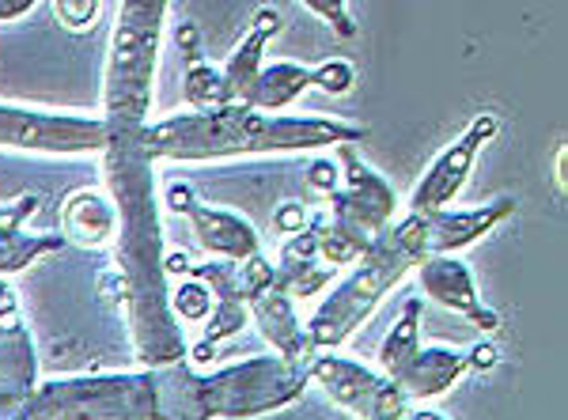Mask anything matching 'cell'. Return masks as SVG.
Returning <instances> with one entry per match:
<instances>
[{
    "instance_id": "1",
    "label": "cell",
    "mask_w": 568,
    "mask_h": 420,
    "mask_svg": "<svg viewBox=\"0 0 568 420\" xmlns=\"http://www.w3.org/2000/svg\"><path fill=\"white\" fill-rule=\"evenodd\" d=\"M106 189L118 208V288L130 318L133 352L149 368L186 360L182 322L171 310L168 250H163L160 197H155L152 160L136 148V133H110L106 141Z\"/></svg>"
},
{
    "instance_id": "2",
    "label": "cell",
    "mask_w": 568,
    "mask_h": 420,
    "mask_svg": "<svg viewBox=\"0 0 568 420\" xmlns=\"http://www.w3.org/2000/svg\"><path fill=\"white\" fill-rule=\"evenodd\" d=\"M361 141H368V125H353L323 114H265L246 103H227L216 106V111H182L136 133V148L152 163H201L262 152H315Z\"/></svg>"
},
{
    "instance_id": "3",
    "label": "cell",
    "mask_w": 568,
    "mask_h": 420,
    "mask_svg": "<svg viewBox=\"0 0 568 420\" xmlns=\"http://www.w3.org/2000/svg\"><path fill=\"white\" fill-rule=\"evenodd\" d=\"M428 254L425 246V216L406 213L398 224H387L368 250L353 262L349 273L337 280L334 288L323 296V304L315 307V315L307 318V337L311 349H342L349 337L361 330L372 318V310L383 304L390 288L402 285L409 269H417V262Z\"/></svg>"
},
{
    "instance_id": "4",
    "label": "cell",
    "mask_w": 568,
    "mask_h": 420,
    "mask_svg": "<svg viewBox=\"0 0 568 420\" xmlns=\"http://www.w3.org/2000/svg\"><path fill=\"white\" fill-rule=\"evenodd\" d=\"M171 0H122L110 31L103 106L110 133H141L152 111L160 39Z\"/></svg>"
},
{
    "instance_id": "5",
    "label": "cell",
    "mask_w": 568,
    "mask_h": 420,
    "mask_svg": "<svg viewBox=\"0 0 568 420\" xmlns=\"http://www.w3.org/2000/svg\"><path fill=\"white\" fill-rule=\"evenodd\" d=\"M23 420H160L155 371H95L45 379L27 395Z\"/></svg>"
},
{
    "instance_id": "6",
    "label": "cell",
    "mask_w": 568,
    "mask_h": 420,
    "mask_svg": "<svg viewBox=\"0 0 568 420\" xmlns=\"http://www.w3.org/2000/svg\"><path fill=\"white\" fill-rule=\"evenodd\" d=\"M307 368L284 356H251L209 376H194V406L205 420H246L288 406L307 390Z\"/></svg>"
},
{
    "instance_id": "7",
    "label": "cell",
    "mask_w": 568,
    "mask_h": 420,
    "mask_svg": "<svg viewBox=\"0 0 568 420\" xmlns=\"http://www.w3.org/2000/svg\"><path fill=\"white\" fill-rule=\"evenodd\" d=\"M307 376L326 390L334 406H342L356 420H402L409 409V398L402 395L398 382L337 349L311 356Z\"/></svg>"
},
{
    "instance_id": "8",
    "label": "cell",
    "mask_w": 568,
    "mask_h": 420,
    "mask_svg": "<svg viewBox=\"0 0 568 420\" xmlns=\"http://www.w3.org/2000/svg\"><path fill=\"white\" fill-rule=\"evenodd\" d=\"M240 277H243L251 318L258 322L265 341L273 345V352L284 356L288 363L307 368L315 349H311L304 318L296 315V299H292L288 288L281 285L277 266H273L265 254H254V258L240 262Z\"/></svg>"
},
{
    "instance_id": "9",
    "label": "cell",
    "mask_w": 568,
    "mask_h": 420,
    "mask_svg": "<svg viewBox=\"0 0 568 420\" xmlns=\"http://www.w3.org/2000/svg\"><path fill=\"white\" fill-rule=\"evenodd\" d=\"M110 141L106 122L88 114L31 111L0 103V148L23 152H103Z\"/></svg>"
},
{
    "instance_id": "10",
    "label": "cell",
    "mask_w": 568,
    "mask_h": 420,
    "mask_svg": "<svg viewBox=\"0 0 568 420\" xmlns=\"http://www.w3.org/2000/svg\"><path fill=\"white\" fill-rule=\"evenodd\" d=\"M497 133H500L497 114L470 117V125H466V130L436 155L433 167L420 175L414 197H409V213L428 216V213H439V208L452 205V201L459 197V189L466 186V178H470V171H474V163H478V155L485 152V144H489Z\"/></svg>"
},
{
    "instance_id": "11",
    "label": "cell",
    "mask_w": 568,
    "mask_h": 420,
    "mask_svg": "<svg viewBox=\"0 0 568 420\" xmlns=\"http://www.w3.org/2000/svg\"><path fill=\"white\" fill-rule=\"evenodd\" d=\"M168 205L186 216L201 250H209L213 258L246 262V258H254V254H262V235L254 232V224L246 221V216L232 213V208L205 205V201H197L194 189L182 186V182H175V186L168 189Z\"/></svg>"
},
{
    "instance_id": "12",
    "label": "cell",
    "mask_w": 568,
    "mask_h": 420,
    "mask_svg": "<svg viewBox=\"0 0 568 420\" xmlns=\"http://www.w3.org/2000/svg\"><path fill=\"white\" fill-rule=\"evenodd\" d=\"M417 285L433 304L463 315L474 330L497 334L500 315L481 304L478 285H474V273L459 254H425V258L417 262Z\"/></svg>"
},
{
    "instance_id": "13",
    "label": "cell",
    "mask_w": 568,
    "mask_h": 420,
    "mask_svg": "<svg viewBox=\"0 0 568 420\" xmlns=\"http://www.w3.org/2000/svg\"><path fill=\"white\" fill-rule=\"evenodd\" d=\"M190 273H194L197 280H205L209 291H213V315H209V322L201 326V345L186 349L190 360L205 363L220 341L243 334V326L251 322V307H246L240 262L213 258V262H205V266H190Z\"/></svg>"
},
{
    "instance_id": "14",
    "label": "cell",
    "mask_w": 568,
    "mask_h": 420,
    "mask_svg": "<svg viewBox=\"0 0 568 420\" xmlns=\"http://www.w3.org/2000/svg\"><path fill=\"white\" fill-rule=\"evenodd\" d=\"M516 213V197H497L481 208H439V213L425 216V246L428 254H459L466 246H474L478 239L493 232L497 224H504Z\"/></svg>"
},
{
    "instance_id": "15",
    "label": "cell",
    "mask_w": 568,
    "mask_h": 420,
    "mask_svg": "<svg viewBox=\"0 0 568 420\" xmlns=\"http://www.w3.org/2000/svg\"><path fill=\"white\" fill-rule=\"evenodd\" d=\"M0 387H12L20 395L39 387V356L8 280H0Z\"/></svg>"
},
{
    "instance_id": "16",
    "label": "cell",
    "mask_w": 568,
    "mask_h": 420,
    "mask_svg": "<svg viewBox=\"0 0 568 420\" xmlns=\"http://www.w3.org/2000/svg\"><path fill=\"white\" fill-rule=\"evenodd\" d=\"M277 31H281V12H277V8H270V4L258 8L251 27H246L243 42L235 45L232 58L220 65L232 103H246V99H251L254 80H258V72L265 65V45L273 42V34H277Z\"/></svg>"
},
{
    "instance_id": "17",
    "label": "cell",
    "mask_w": 568,
    "mask_h": 420,
    "mask_svg": "<svg viewBox=\"0 0 568 420\" xmlns=\"http://www.w3.org/2000/svg\"><path fill=\"white\" fill-rule=\"evenodd\" d=\"M466 371H470L466 352H455V349H447V345H420L417 356L406 363V371L394 382H398L406 398L428 401V398L447 395Z\"/></svg>"
},
{
    "instance_id": "18",
    "label": "cell",
    "mask_w": 568,
    "mask_h": 420,
    "mask_svg": "<svg viewBox=\"0 0 568 420\" xmlns=\"http://www.w3.org/2000/svg\"><path fill=\"white\" fill-rule=\"evenodd\" d=\"M337 167H342V189L349 194L353 205L364 208V216L375 227L394 224V208H398V197H394L390 182L372 167V163L361 160L356 144H342L337 148Z\"/></svg>"
},
{
    "instance_id": "19",
    "label": "cell",
    "mask_w": 568,
    "mask_h": 420,
    "mask_svg": "<svg viewBox=\"0 0 568 420\" xmlns=\"http://www.w3.org/2000/svg\"><path fill=\"white\" fill-rule=\"evenodd\" d=\"M277 277L281 285L288 288L292 299H307L315 291H323L334 277V269L318 258V239H315V224L307 216V227L296 235H288V243L281 246V258H277Z\"/></svg>"
},
{
    "instance_id": "20",
    "label": "cell",
    "mask_w": 568,
    "mask_h": 420,
    "mask_svg": "<svg viewBox=\"0 0 568 420\" xmlns=\"http://www.w3.org/2000/svg\"><path fill=\"white\" fill-rule=\"evenodd\" d=\"M61 221H65V235L80 246H103L118 235V208L110 194L99 189H77L61 208Z\"/></svg>"
},
{
    "instance_id": "21",
    "label": "cell",
    "mask_w": 568,
    "mask_h": 420,
    "mask_svg": "<svg viewBox=\"0 0 568 420\" xmlns=\"http://www.w3.org/2000/svg\"><path fill=\"white\" fill-rule=\"evenodd\" d=\"M307 88H315V69L296 65V61H273V65H262L246 106L265 114H284Z\"/></svg>"
},
{
    "instance_id": "22",
    "label": "cell",
    "mask_w": 568,
    "mask_h": 420,
    "mask_svg": "<svg viewBox=\"0 0 568 420\" xmlns=\"http://www.w3.org/2000/svg\"><path fill=\"white\" fill-rule=\"evenodd\" d=\"M420 349V299H406L402 315L394 318V326L383 334L379 341V371L387 379H398L406 371V363L414 360Z\"/></svg>"
},
{
    "instance_id": "23",
    "label": "cell",
    "mask_w": 568,
    "mask_h": 420,
    "mask_svg": "<svg viewBox=\"0 0 568 420\" xmlns=\"http://www.w3.org/2000/svg\"><path fill=\"white\" fill-rule=\"evenodd\" d=\"M155 390H160V420H205L194 406V371L186 360L155 368Z\"/></svg>"
},
{
    "instance_id": "24",
    "label": "cell",
    "mask_w": 568,
    "mask_h": 420,
    "mask_svg": "<svg viewBox=\"0 0 568 420\" xmlns=\"http://www.w3.org/2000/svg\"><path fill=\"white\" fill-rule=\"evenodd\" d=\"M182 91H186L190 111H216V106L232 103L227 84H224V72H220L216 65H205V61H190L186 80H182Z\"/></svg>"
},
{
    "instance_id": "25",
    "label": "cell",
    "mask_w": 568,
    "mask_h": 420,
    "mask_svg": "<svg viewBox=\"0 0 568 420\" xmlns=\"http://www.w3.org/2000/svg\"><path fill=\"white\" fill-rule=\"evenodd\" d=\"M61 250L58 235H27V232H0V273H20L42 254Z\"/></svg>"
},
{
    "instance_id": "26",
    "label": "cell",
    "mask_w": 568,
    "mask_h": 420,
    "mask_svg": "<svg viewBox=\"0 0 568 420\" xmlns=\"http://www.w3.org/2000/svg\"><path fill=\"white\" fill-rule=\"evenodd\" d=\"M171 310H175L179 322L205 326L209 315H213V291H209L205 280H197L194 273H186V280H182L179 291L171 296Z\"/></svg>"
},
{
    "instance_id": "27",
    "label": "cell",
    "mask_w": 568,
    "mask_h": 420,
    "mask_svg": "<svg viewBox=\"0 0 568 420\" xmlns=\"http://www.w3.org/2000/svg\"><path fill=\"white\" fill-rule=\"evenodd\" d=\"M300 4H304L311 16H318L337 39H345V42L356 39V20L349 12V0H300Z\"/></svg>"
},
{
    "instance_id": "28",
    "label": "cell",
    "mask_w": 568,
    "mask_h": 420,
    "mask_svg": "<svg viewBox=\"0 0 568 420\" xmlns=\"http://www.w3.org/2000/svg\"><path fill=\"white\" fill-rule=\"evenodd\" d=\"M353 80H356V72L345 58H329L315 69V88L329 91V95H345V91L353 88Z\"/></svg>"
},
{
    "instance_id": "29",
    "label": "cell",
    "mask_w": 568,
    "mask_h": 420,
    "mask_svg": "<svg viewBox=\"0 0 568 420\" xmlns=\"http://www.w3.org/2000/svg\"><path fill=\"white\" fill-rule=\"evenodd\" d=\"M42 197L39 194H20L0 205V232H23V224L39 213Z\"/></svg>"
},
{
    "instance_id": "30",
    "label": "cell",
    "mask_w": 568,
    "mask_h": 420,
    "mask_svg": "<svg viewBox=\"0 0 568 420\" xmlns=\"http://www.w3.org/2000/svg\"><path fill=\"white\" fill-rule=\"evenodd\" d=\"M53 12L69 31H84L99 20V0H53Z\"/></svg>"
},
{
    "instance_id": "31",
    "label": "cell",
    "mask_w": 568,
    "mask_h": 420,
    "mask_svg": "<svg viewBox=\"0 0 568 420\" xmlns=\"http://www.w3.org/2000/svg\"><path fill=\"white\" fill-rule=\"evenodd\" d=\"M307 182L318 189V194H334L337 186H342V171H337L334 160H311L307 163Z\"/></svg>"
},
{
    "instance_id": "32",
    "label": "cell",
    "mask_w": 568,
    "mask_h": 420,
    "mask_svg": "<svg viewBox=\"0 0 568 420\" xmlns=\"http://www.w3.org/2000/svg\"><path fill=\"white\" fill-rule=\"evenodd\" d=\"M307 227V213H304V205H296V201H288V205H281V213H277V232L284 235H296V232H304Z\"/></svg>"
},
{
    "instance_id": "33",
    "label": "cell",
    "mask_w": 568,
    "mask_h": 420,
    "mask_svg": "<svg viewBox=\"0 0 568 420\" xmlns=\"http://www.w3.org/2000/svg\"><path fill=\"white\" fill-rule=\"evenodd\" d=\"M466 363H470V368H478V371H489L493 363H497V345H493V341L474 345V349L466 352Z\"/></svg>"
},
{
    "instance_id": "34",
    "label": "cell",
    "mask_w": 568,
    "mask_h": 420,
    "mask_svg": "<svg viewBox=\"0 0 568 420\" xmlns=\"http://www.w3.org/2000/svg\"><path fill=\"white\" fill-rule=\"evenodd\" d=\"M23 401H27V395H20V390L0 387V420L20 417V413H23Z\"/></svg>"
},
{
    "instance_id": "35",
    "label": "cell",
    "mask_w": 568,
    "mask_h": 420,
    "mask_svg": "<svg viewBox=\"0 0 568 420\" xmlns=\"http://www.w3.org/2000/svg\"><path fill=\"white\" fill-rule=\"evenodd\" d=\"M39 0H0V23H16L23 20L27 12H34Z\"/></svg>"
},
{
    "instance_id": "36",
    "label": "cell",
    "mask_w": 568,
    "mask_h": 420,
    "mask_svg": "<svg viewBox=\"0 0 568 420\" xmlns=\"http://www.w3.org/2000/svg\"><path fill=\"white\" fill-rule=\"evenodd\" d=\"M554 186L565 189V144H557V155H554Z\"/></svg>"
},
{
    "instance_id": "37",
    "label": "cell",
    "mask_w": 568,
    "mask_h": 420,
    "mask_svg": "<svg viewBox=\"0 0 568 420\" xmlns=\"http://www.w3.org/2000/svg\"><path fill=\"white\" fill-rule=\"evenodd\" d=\"M402 420H447V417L436 413V409H428V406H420V409H406V417Z\"/></svg>"
},
{
    "instance_id": "38",
    "label": "cell",
    "mask_w": 568,
    "mask_h": 420,
    "mask_svg": "<svg viewBox=\"0 0 568 420\" xmlns=\"http://www.w3.org/2000/svg\"><path fill=\"white\" fill-rule=\"evenodd\" d=\"M12 420H23V417H12Z\"/></svg>"
},
{
    "instance_id": "39",
    "label": "cell",
    "mask_w": 568,
    "mask_h": 420,
    "mask_svg": "<svg viewBox=\"0 0 568 420\" xmlns=\"http://www.w3.org/2000/svg\"><path fill=\"white\" fill-rule=\"evenodd\" d=\"M353 420H356V417H353Z\"/></svg>"
}]
</instances>
